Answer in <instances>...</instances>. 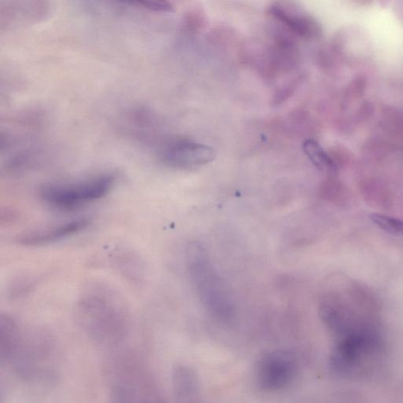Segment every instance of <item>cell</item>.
Wrapping results in <instances>:
<instances>
[{
    "instance_id": "11",
    "label": "cell",
    "mask_w": 403,
    "mask_h": 403,
    "mask_svg": "<svg viewBox=\"0 0 403 403\" xmlns=\"http://www.w3.org/2000/svg\"><path fill=\"white\" fill-rule=\"evenodd\" d=\"M304 151L313 164L321 171H331L334 169V162L316 140H307L304 144Z\"/></svg>"
},
{
    "instance_id": "3",
    "label": "cell",
    "mask_w": 403,
    "mask_h": 403,
    "mask_svg": "<svg viewBox=\"0 0 403 403\" xmlns=\"http://www.w3.org/2000/svg\"><path fill=\"white\" fill-rule=\"evenodd\" d=\"M110 396L115 402H150L154 384L148 367L132 353L113 357L107 365Z\"/></svg>"
},
{
    "instance_id": "1",
    "label": "cell",
    "mask_w": 403,
    "mask_h": 403,
    "mask_svg": "<svg viewBox=\"0 0 403 403\" xmlns=\"http://www.w3.org/2000/svg\"><path fill=\"white\" fill-rule=\"evenodd\" d=\"M74 317L84 335L101 348H115L129 334L131 314L128 303L107 282L91 281L82 288Z\"/></svg>"
},
{
    "instance_id": "2",
    "label": "cell",
    "mask_w": 403,
    "mask_h": 403,
    "mask_svg": "<svg viewBox=\"0 0 403 403\" xmlns=\"http://www.w3.org/2000/svg\"><path fill=\"white\" fill-rule=\"evenodd\" d=\"M186 267L198 298L207 312L222 323L234 320V301L227 285L212 263L206 247L200 243L188 245Z\"/></svg>"
},
{
    "instance_id": "10",
    "label": "cell",
    "mask_w": 403,
    "mask_h": 403,
    "mask_svg": "<svg viewBox=\"0 0 403 403\" xmlns=\"http://www.w3.org/2000/svg\"><path fill=\"white\" fill-rule=\"evenodd\" d=\"M173 395L178 402H194L200 397L199 377L190 366L178 365L172 373Z\"/></svg>"
},
{
    "instance_id": "6",
    "label": "cell",
    "mask_w": 403,
    "mask_h": 403,
    "mask_svg": "<svg viewBox=\"0 0 403 403\" xmlns=\"http://www.w3.org/2000/svg\"><path fill=\"white\" fill-rule=\"evenodd\" d=\"M298 373L293 353L277 350L265 353L256 369V384L263 392H278L292 385Z\"/></svg>"
},
{
    "instance_id": "7",
    "label": "cell",
    "mask_w": 403,
    "mask_h": 403,
    "mask_svg": "<svg viewBox=\"0 0 403 403\" xmlns=\"http://www.w3.org/2000/svg\"><path fill=\"white\" fill-rule=\"evenodd\" d=\"M160 155L166 165L185 169L206 165L215 158L211 147L183 139L171 141L162 148Z\"/></svg>"
},
{
    "instance_id": "5",
    "label": "cell",
    "mask_w": 403,
    "mask_h": 403,
    "mask_svg": "<svg viewBox=\"0 0 403 403\" xmlns=\"http://www.w3.org/2000/svg\"><path fill=\"white\" fill-rule=\"evenodd\" d=\"M381 346L380 337L370 329L346 334L331 353V369L341 376H350L362 369L365 360L376 356Z\"/></svg>"
},
{
    "instance_id": "8",
    "label": "cell",
    "mask_w": 403,
    "mask_h": 403,
    "mask_svg": "<svg viewBox=\"0 0 403 403\" xmlns=\"http://www.w3.org/2000/svg\"><path fill=\"white\" fill-rule=\"evenodd\" d=\"M89 225L88 218H76L72 221L25 232L16 238V242L26 246L52 244L79 234L86 229Z\"/></svg>"
},
{
    "instance_id": "9",
    "label": "cell",
    "mask_w": 403,
    "mask_h": 403,
    "mask_svg": "<svg viewBox=\"0 0 403 403\" xmlns=\"http://www.w3.org/2000/svg\"><path fill=\"white\" fill-rule=\"evenodd\" d=\"M24 331L18 322L8 314H0V363L11 365L22 348Z\"/></svg>"
},
{
    "instance_id": "13",
    "label": "cell",
    "mask_w": 403,
    "mask_h": 403,
    "mask_svg": "<svg viewBox=\"0 0 403 403\" xmlns=\"http://www.w3.org/2000/svg\"><path fill=\"white\" fill-rule=\"evenodd\" d=\"M121 1L155 11L165 12L171 10V4L166 0H121Z\"/></svg>"
},
{
    "instance_id": "12",
    "label": "cell",
    "mask_w": 403,
    "mask_h": 403,
    "mask_svg": "<svg viewBox=\"0 0 403 403\" xmlns=\"http://www.w3.org/2000/svg\"><path fill=\"white\" fill-rule=\"evenodd\" d=\"M370 219L380 229L394 236L403 237V221L380 214H372Z\"/></svg>"
},
{
    "instance_id": "4",
    "label": "cell",
    "mask_w": 403,
    "mask_h": 403,
    "mask_svg": "<svg viewBox=\"0 0 403 403\" xmlns=\"http://www.w3.org/2000/svg\"><path fill=\"white\" fill-rule=\"evenodd\" d=\"M115 175L104 174L72 183H49L40 190L46 204L59 210H72L103 199L115 187Z\"/></svg>"
}]
</instances>
